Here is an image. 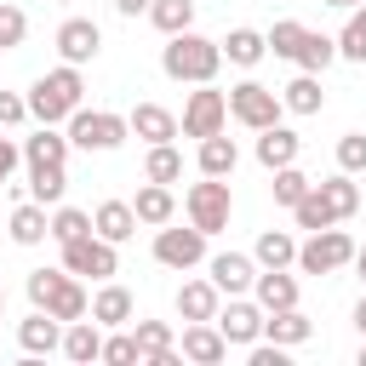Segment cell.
Wrapping results in <instances>:
<instances>
[{
	"mask_svg": "<svg viewBox=\"0 0 366 366\" xmlns=\"http://www.w3.org/2000/svg\"><path fill=\"white\" fill-rule=\"evenodd\" d=\"M160 69H166V80H183V86H212V80H217V69H223V40H206V34H194V29L166 34Z\"/></svg>",
	"mask_w": 366,
	"mask_h": 366,
	"instance_id": "1",
	"label": "cell"
},
{
	"mask_svg": "<svg viewBox=\"0 0 366 366\" xmlns=\"http://www.w3.org/2000/svg\"><path fill=\"white\" fill-rule=\"evenodd\" d=\"M29 303L46 309V315H57L63 326L80 320V315H92V297H86L80 274H69V269H34L29 274Z\"/></svg>",
	"mask_w": 366,
	"mask_h": 366,
	"instance_id": "2",
	"label": "cell"
},
{
	"mask_svg": "<svg viewBox=\"0 0 366 366\" xmlns=\"http://www.w3.org/2000/svg\"><path fill=\"white\" fill-rule=\"evenodd\" d=\"M80 92H86L80 69L63 63V69H51V74H40V80L29 86V114H34L40 126H57V120H69V114L80 109Z\"/></svg>",
	"mask_w": 366,
	"mask_h": 366,
	"instance_id": "3",
	"label": "cell"
},
{
	"mask_svg": "<svg viewBox=\"0 0 366 366\" xmlns=\"http://www.w3.org/2000/svg\"><path fill=\"white\" fill-rule=\"evenodd\" d=\"M132 137V120L126 114H109V109H74L69 114V143L86 149V154H109Z\"/></svg>",
	"mask_w": 366,
	"mask_h": 366,
	"instance_id": "4",
	"label": "cell"
},
{
	"mask_svg": "<svg viewBox=\"0 0 366 366\" xmlns=\"http://www.w3.org/2000/svg\"><path fill=\"white\" fill-rule=\"evenodd\" d=\"M183 212H189V223H194V229H206V234H223V229H229V212H234L229 177L189 183V194H183Z\"/></svg>",
	"mask_w": 366,
	"mask_h": 366,
	"instance_id": "5",
	"label": "cell"
},
{
	"mask_svg": "<svg viewBox=\"0 0 366 366\" xmlns=\"http://www.w3.org/2000/svg\"><path fill=\"white\" fill-rule=\"evenodd\" d=\"M280 92L274 86H263V80H240V86H229V120H240L246 132H263V126H274L280 120Z\"/></svg>",
	"mask_w": 366,
	"mask_h": 366,
	"instance_id": "6",
	"label": "cell"
},
{
	"mask_svg": "<svg viewBox=\"0 0 366 366\" xmlns=\"http://www.w3.org/2000/svg\"><path fill=\"white\" fill-rule=\"evenodd\" d=\"M343 263H355V240L332 223V229H315L303 246H297V269L303 274H337Z\"/></svg>",
	"mask_w": 366,
	"mask_h": 366,
	"instance_id": "7",
	"label": "cell"
},
{
	"mask_svg": "<svg viewBox=\"0 0 366 366\" xmlns=\"http://www.w3.org/2000/svg\"><path fill=\"white\" fill-rule=\"evenodd\" d=\"M206 229H172V223H160L154 229V263H166V269H194V263H206Z\"/></svg>",
	"mask_w": 366,
	"mask_h": 366,
	"instance_id": "8",
	"label": "cell"
},
{
	"mask_svg": "<svg viewBox=\"0 0 366 366\" xmlns=\"http://www.w3.org/2000/svg\"><path fill=\"white\" fill-rule=\"evenodd\" d=\"M63 269H69V274H92V280H109V274H120L114 240H103L97 229H92V234H80V240H69V246H63Z\"/></svg>",
	"mask_w": 366,
	"mask_h": 366,
	"instance_id": "9",
	"label": "cell"
},
{
	"mask_svg": "<svg viewBox=\"0 0 366 366\" xmlns=\"http://www.w3.org/2000/svg\"><path fill=\"white\" fill-rule=\"evenodd\" d=\"M223 120H229V92H212V86L189 92V103H183V137H212V132H223Z\"/></svg>",
	"mask_w": 366,
	"mask_h": 366,
	"instance_id": "10",
	"label": "cell"
},
{
	"mask_svg": "<svg viewBox=\"0 0 366 366\" xmlns=\"http://www.w3.org/2000/svg\"><path fill=\"white\" fill-rule=\"evenodd\" d=\"M217 332H223L229 343H240V349H252V343L263 337V303H246V297H229V303L217 309Z\"/></svg>",
	"mask_w": 366,
	"mask_h": 366,
	"instance_id": "11",
	"label": "cell"
},
{
	"mask_svg": "<svg viewBox=\"0 0 366 366\" xmlns=\"http://www.w3.org/2000/svg\"><path fill=\"white\" fill-rule=\"evenodd\" d=\"M183 360H194V366L229 360V337L217 332V320H183Z\"/></svg>",
	"mask_w": 366,
	"mask_h": 366,
	"instance_id": "12",
	"label": "cell"
},
{
	"mask_svg": "<svg viewBox=\"0 0 366 366\" xmlns=\"http://www.w3.org/2000/svg\"><path fill=\"white\" fill-rule=\"evenodd\" d=\"M57 51H63V63H92L97 51H103V29L92 23V17H69L63 29H57Z\"/></svg>",
	"mask_w": 366,
	"mask_h": 366,
	"instance_id": "13",
	"label": "cell"
},
{
	"mask_svg": "<svg viewBox=\"0 0 366 366\" xmlns=\"http://www.w3.org/2000/svg\"><path fill=\"white\" fill-rule=\"evenodd\" d=\"M212 280H217L223 297H240V292H252V280H257V257H246V252H217V257H212Z\"/></svg>",
	"mask_w": 366,
	"mask_h": 366,
	"instance_id": "14",
	"label": "cell"
},
{
	"mask_svg": "<svg viewBox=\"0 0 366 366\" xmlns=\"http://www.w3.org/2000/svg\"><path fill=\"white\" fill-rule=\"evenodd\" d=\"M17 349H23V355H51V349H63V320L46 315V309H34L29 320H17Z\"/></svg>",
	"mask_w": 366,
	"mask_h": 366,
	"instance_id": "15",
	"label": "cell"
},
{
	"mask_svg": "<svg viewBox=\"0 0 366 366\" xmlns=\"http://www.w3.org/2000/svg\"><path fill=\"white\" fill-rule=\"evenodd\" d=\"M297 154H303V137H297L292 126H280V120H274V126H263V132H257V160H263L269 172L292 166Z\"/></svg>",
	"mask_w": 366,
	"mask_h": 366,
	"instance_id": "16",
	"label": "cell"
},
{
	"mask_svg": "<svg viewBox=\"0 0 366 366\" xmlns=\"http://www.w3.org/2000/svg\"><path fill=\"white\" fill-rule=\"evenodd\" d=\"M126 120H132V132H137L143 143H172V137L183 132V120H177L172 109H160V103H137Z\"/></svg>",
	"mask_w": 366,
	"mask_h": 366,
	"instance_id": "17",
	"label": "cell"
},
{
	"mask_svg": "<svg viewBox=\"0 0 366 366\" xmlns=\"http://www.w3.org/2000/svg\"><path fill=\"white\" fill-rule=\"evenodd\" d=\"M217 309H223L217 280H183L177 286V315L183 320H217Z\"/></svg>",
	"mask_w": 366,
	"mask_h": 366,
	"instance_id": "18",
	"label": "cell"
},
{
	"mask_svg": "<svg viewBox=\"0 0 366 366\" xmlns=\"http://www.w3.org/2000/svg\"><path fill=\"white\" fill-rule=\"evenodd\" d=\"M263 337L269 343H286V349H297V343H309L315 337V320L292 303V309H274V315H263Z\"/></svg>",
	"mask_w": 366,
	"mask_h": 366,
	"instance_id": "19",
	"label": "cell"
},
{
	"mask_svg": "<svg viewBox=\"0 0 366 366\" xmlns=\"http://www.w3.org/2000/svg\"><path fill=\"white\" fill-rule=\"evenodd\" d=\"M63 355H69V360H80V366L103 360V326H97V320H86V315H80V320H69V326H63Z\"/></svg>",
	"mask_w": 366,
	"mask_h": 366,
	"instance_id": "20",
	"label": "cell"
},
{
	"mask_svg": "<svg viewBox=\"0 0 366 366\" xmlns=\"http://www.w3.org/2000/svg\"><path fill=\"white\" fill-rule=\"evenodd\" d=\"M92 229L103 234V240H132L137 234V212H132V200H103L97 212H92Z\"/></svg>",
	"mask_w": 366,
	"mask_h": 366,
	"instance_id": "21",
	"label": "cell"
},
{
	"mask_svg": "<svg viewBox=\"0 0 366 366\" xmlns=\"http://www.w3.org/2000/svg\"><path fill=\"white\" fill-rule=\"evenodd\" d=\"M252 292H257L263 315H274V309H292V303H297V274H286V269H263V274L252 280Z\"/></svg>",
	"mask_w": 366,
	"mask_h": 366,
	"instance_id": "22",
	"label": "cell"
},
{
	"mask_svg": "<svg viewBox=\"0 0 366 366\" xmlns=\"http://www.w3.org/2000/svg\"><path fill=\"white\" fill-rule=\"evenodd\" d=\"M69 149H74L69 132H51V126H40L34 137H23V160H29V166H63Z\"/></svg>",
	"mask_w": 366,
	"mask_h": 366,
	"instance_id": "23",
	"label": "cell"
},
{
	"mask_svg": "<svg viewBox=\"0 0 366 366\" xmlns=\"http://www.w3.org/2000/svg\"><path fill=\"white\" fill-rule=\"evenodd\" d=\"M234 166H240L234 137H223V132L200 137V177H234Z\"/></svg>",
	"mask_w": 366,
	"mask_h": 366,
	"instance_id": "24",
	"label": "cell"
},
{
	"mask_svg": "<svg viewBox=\"0 0 366 366\" xmlns=\"http://www.w3.org/2000/svg\"><path fill=\"white\" fill-rule=\"evenodd\" d=\"M6 229H11V240H17V246H40V240H51V217H46V206H40V200H23V206L11 212V223H6Z\"/></svg>",
	"mask_w": 366,
	"mask_h": 366,
	"instance_id": "25",
	"label": "cell"
},
{
	"mask_svg": "<svg viewBox=\"0 0 366 366\" xmlns=\"http://www.w3.org/2000/svg\"><path fill=\"white\" fill-rule=\"evenodd\" d=\"M132 212H137V223H172V212H177V200H172V183H143L137 189V200H132Z\"/></svg>",
	"mask_w": 366,
	"mask_h": 366,
	"instance_id": "26",
	"label": "cell"
},
{
	"mask_svg": "<svg viewBox=\"0 0 366 366\" xmlns=\"http://www.w3.org/2000/svg\"><path fill=\"white\" fill-rule=\"evenodd\" d=\"M132 309H137V303H132V292H126V286H114V280L92 297V320H97V326H132Z\"/></svg>",
	"mask_w": 366,
	"mask_h": 366,
	"instance_id": "27",
	"label": "cell"
},
{
	"mask_svg": "<svg viewBox=\"0 0 366 366\" xmlns=\"http://www.w3.org/2000/svg\"><path fill=\"white\" fill-rule=\"evenodd\" d=\"M315 189H320V200L332 206V217H337V223L360 212V189H355V172H337V177H326V183H315Z\"/></svg>",
	"mask_w": 366,
	"mask_h": 366,
	"instance_id": "28",
	"label": "cell"
},
{
	"mask_svg": "<svg viewBox=\"0 0 366 366\" xmlns=\"http://www.w3.org/2000/svg\"><path fill=\"white\" fill-rule=\"evenodd\" d=\"M252 257H257L263 269H292V263H297V240H292L286 229H263L257 246H252Z\"/></svg>",
	"mask_w": 366,
	"mask_h": 366,
	"instance_id": "29",
	"label": "cell"
},
{
	"mask_svg": "<svg viewBox=\"0 0 366 366\" xmlns=\"http://www.w3.org/2000/svg\"><path fill=\"white\" fill-rule=\"evenodd\" d=\"M280 103H286L292 114H320V109H326V92H320V80L303 69L292 86H280Z\"/></svg>",
	"mask_w": 366,
	"mask_h": 366,
	"instance_id": "30",
	"label": "cell"
},
{
	"mask_svg": "<svg viewBox=\"0 0 366 366\" xmlns=\"http://www.w3.org/2000/svg\"><path fill=\"white\" fill-rule=\"evenodd\" d=\"M263 51H269V34H257V29H229V40H223V57L240 69L263 63Z\"/></svg>",
	"mask_w": 366,
	"mask_h": 366,
	"instance_id": "31",
	"label": "cell"
},
{
	"mask_svg": "<svg viewBox=\"0 0 366 366\" xmlns=\"http://www.w3.org/2000/svg\"><path fill=\"white\" fill-rule=\"evenodd\" d=\"M63 194H69L63 166H29V200H40V206H63Z\"/></svg>",
	"mask_w": 366,
	"mask_h": 366,
	"instance_id": "32",
	"label": "cell"
},
{
	"mask_svg": "<svg viewBox=\"0 0 366 366\" xmlns=\"http://www.w3.org/2000/svg\"><path fill=\"white\" fill-rule=\"evenodd\" d=\"M337 63V40L332 34H303V46H297V69H309V74H320V69H332Z\"/></svg>",
	"mask_w": 366,
	"mask_h": 366,
	"instance_id": "33",
	"label": "cell"
},
{
	"mask_svg": "<svg viewBox=\"0 0 366 366\" xmlns=\"http://www.w3.org/2000/svg\"><path fill=\"white\" fill-rule=\"evenodd\" d=\"M143 177H149V183H177V177H183V154H177L172 143H149Z\"/></svg>",
	"mask_w": 366,
	"mask_h": 366,
	"instance_id": "34",
	"label": "cell"
},
{
	"mask_svg": "<svg viewBox=\"0 0 366 366\" xmlns=\"http://www.w3.org/2000/svg\"><path fill=\"white\" fill-rule=\"evenodd\" d=\"M149 23H154L160 34H183V29L194 23V0H154V6H149Z\"/></svg>",
	"mask_w": 366,
	"mask_h": 366,
	"instance_id": "35",
	"label": "cell"
},
{
	"mask_svg": "<svg viewBox=\"0 0 366 366\" xmlns=\"http://www.w3.org/2000/svg\"><path fill=\"white\" fill-rule=\"evenodd\" d=\"M269 189H274V206H297V200L315 189V177H303V172H297V160H292V166H280V172H274V183H269Z\"/></svg>",
	"mask_w": 366,
	"mask_h": 366,
	"instance_id": "36",
	"label": "cell"
},
{
	"mask_svg": "<svg viewBox=\"0 0 366 366\" xmlns=\"http://www.w3.org/2000/svg\"><path fill=\"white\" fill-rule=\"evenodd\" d=\"M337 57H349V63H366V6H355V11H349L343 34H337Z\"/></svg>",
	"mask_w": 366,
	"mask_h": 366,
	"instance_id": "37",
	"label": "cell"
},
{
	"mask_svg": "<svg viewBox=\"0 0 366 366\" xmlns=\"http://www.w3.org/2000/svg\"><path fill=\"white\" fill-rule=\"evenodd\" d=\"M292 217H297V229H309V234H315V229H332V223H337V217H332V206L320 200V189H309V194H303V200L292 206Z\"/></svg>",
	"mask_w": 366,
	"mask_h": 366,
	"instance_id": "38",
	"label": "cell"
},
{
	"mask_svg": "<svg viewBox=\"0 0 366 366\" xmlns=\"http://www.w3.org/2000/svg\"><path fill=\"white\" fill-rule=\"evenodd\" d=\"M80 234H92V217H86L80 206H57V212H51V240L69 246V240H80Z\"/></svg>",
	"mask_w": 366,
	"mask_h": 366,
	"instance_id": "39",
	"label": "cell"
},
{
	"mask_svg": "<svg viewBox=\"0 0 366 366\" xmlns=\"http://www.w3.org/2000/svg\"><path fill=\"white\" fill-rule=\"evenodd\" d=\"M303 34H309L303 23H292V17H280V23L269 29V51H274V57H286V63H297V46H303Z\"/></svg>",
	"mask_w": 366,
	"mask_h": 366,
	"instance_id": "40",
	"label": "cell"
},
{
	"mask_svg": "<svg viewBox=\"0 0 366 366\" xmlns=\"http://www.w3.org/2000/svg\"><path fill=\"white\" fill-rule=\"evenodd\" d=\"M103 360H109V366H143L137 332H120V326H114V337H103Z\"/></svg>",
	"mask_w": 366,
	"mask_h": 366,
	"instance_id": "41",
	"label": "cell"
},
{
	"mask_svg": "<svg viewBox=\"0 0 366 366\" xmlns=\"http://www.w3.org/2000/svg\"><path fill=\"white\" fill-rule=\"evenodd\" d=\"M23 34H29V11H23V6H11V0H0V51L23 46Z\"/></svg>",
	"mask_w": 366,
	"mask_h": 366,
	"instance_id": "42",
	"label": "cell"
},
{
	"mask_svg": "<svg viewBox=\"0 0 366 366\" xmlns=\"http://www.w3.org/2000/svg\"><path fill=\"white\" fill-rule=\"evenodd\" d=\"M337 172H366V132L337 137Z\"/></svg>",
	"mask_w": 366,
	"mask_h": 366,
	"instance_id": "43",
	"label": "cell"
},
{
	"mask_svg": "<svg viewBox=\"0 0 366 366\" xmlns=\"http://www.w3.org/2000/svg\"><path fill=\"white\" fill-rule=\"evenodd\" d=\"M17 120H29V97L0 92V126H17Z\"/></svg>",
	"mask_w": 366,
	"mask_h": 366,
	"instance_id": "44",
	"label": "cell"
},
{
	"mask_svg": "<svg viewBox=\"0 0 366 366\" xmlns=\"http://www.w3.org/2000/svg\"><path fill=\"white\" fill-rule=\"evenodd\" d=\"M252 366H286V343H252Z\"/></svg>",
	"mask_w": 366,
	"mask_h": 366,
	"instance_id": "45",
	"label": "cell"
},
{
	"mask_svg": "<svg viewBox=\"0 0 366 366\" xmlns=\"http://www.w3.org/2000/svg\"><path fill=\"white\" fill-rule=\"evenodd\" d=\"M17 160H23V149H17L11 137H0V183H6L11 172H17Z\"/></svg>",
	"mask_w": 366,
	"mask_h": 366,
	"instance_id": "46",
	"label": "cell"
},
{
	"mask_svg": "<svg viewBox=\"0 0 366 366\" xmlns=\"http://www.w3.org/2000/svg\"><path fill=\"white\" fill-rule=\"evenodd\" d=\"M149 6H154V0H114V11H120V17H143Z\"/></svg>",
	"mask_w": 366,
	"mask_h": 366,
	"instance_id": "47",
	"label": "cell"
},
{
	"mask_svg": "<svg viewBox=\"0 0 366 366\" xmlns=\"http://www.w3.org/2000/svg\"><path fill=\"white\" fill-rule=\"evenodd\" d=\"M355 326H360V337H366V297L355 303Z\"/></svg>",
	"mask_w": 366,
	"mask_h": 366,
	"instance_id": "48",
	"label": "cell"
},
{
	"mask_svg": "<svg viewBox=\"0 0 366 366\" xmlns=\"http://www.w3.org/2000/svg\"><path fill=\"white\" fill-rule=\"evenodd\" d=\"M355 269H360V280H366V246H355Z\"/></svg>",
	"mask_w": 366,
	"mask_h": 366,
	"instance_id": "49",
	"label": "cell"
},
{
	"mask_svg": "<svg viewBox=\"0 0 366 366\" xmlns=\"http://www.w3.org/2000/svg\"><path fill=\"white\" fill-rule=\"evenodd\" d=\"M326 6H343V11H355V6H366V0H326Z\"/></svg>",
	"mask_w": 366,
	"mask_h": 366,
	"instance_id": "50",
	"label": "cell"
},
{
	"mask_svg": "<svg viewBox=\"0 0 366 366\" xmlns=\"http://www.w3.org/2000/svg\"><path fill=\"white\" fill-rule=\"evenodd\" d=\"M0 320H6V286H0Z\"/></svg>",
	"mask_w": 366,
	"mask_h": 366,
	"instance_id": "51",
	"label": "cell"
},
{
	"mask_svg": "<svg viewBox=\"0 0 366 366\" xmlns=\"http://www.w3.org/2000/svg\"><path fill=\"white\" fill-rule=\"evenodd\" d=\"M360 366H366V343H360Z\"/></svg>",
	"mask_w": 366,
	"mask_h": 366,
	"instance_id": "52",
	"label": "cell"
},
{
	"mask_svg": "<svg viewBox=\"0 0 366 366\" xmlns=\"http://www.w3.org/2000/svg\"><path fill=\"white\" fill-rule=\"evenodd\" d=\"M63 6H69V0H63Z\"/></svg>",
	"mask_w": 366,
	"mask_h": 366,
	"instance_id": "53",
	"label": "cell"
}]
</instances>
